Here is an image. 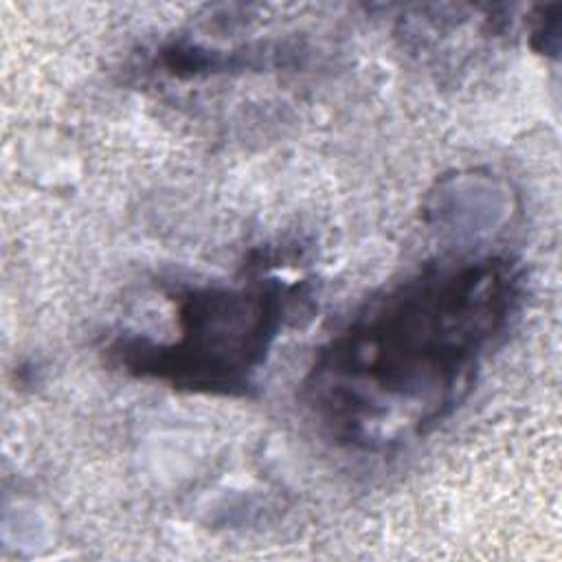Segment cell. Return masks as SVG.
<instances>
[{"label":"cell","instance_id":"cell-2","mask_svg":"<svg viewBox=\"0 0 562 562\" xmlns=\"http://www.w3.org/2000/svg\"><path fill=\"white\" fill-rule=\"evenodd\" d=\"M176 334L167 340L123 334L108 347L127 375L178 391L246 397L283 327L310 301L303 279L255 274L171 292Z\"/></svg>","mask_w":562,"mask_h":562},{"label":"cell","instance_id":"cell-1","mask_svg":"<svg viewBox=\"0 0 562 562\" xmlns=\"http://www.w3.org/2000/svg\"><path fill=\"white\" fill-rule=\"evenodd\" d=\"M525 299L501 252L426 263L367 299L316 351L301 397L338 446L382 452L428 435L472 391Z\"/></svg>","mask_w":562,"mask_h":562},{"label":"cell","instance_id":"cell-3","mask_svg":"<svg viewBox=\"0 0 562 562\" xmlns=\"http://www.w3.org/2000/svg\"><path fill=\"white\" fill-rule=\"evenodd\" d=\"M560 4L540 7L529 29V42L536 53H558L560 42Z\"/></svg>","mask_w":562,"mask_h":562}]
</instances>
